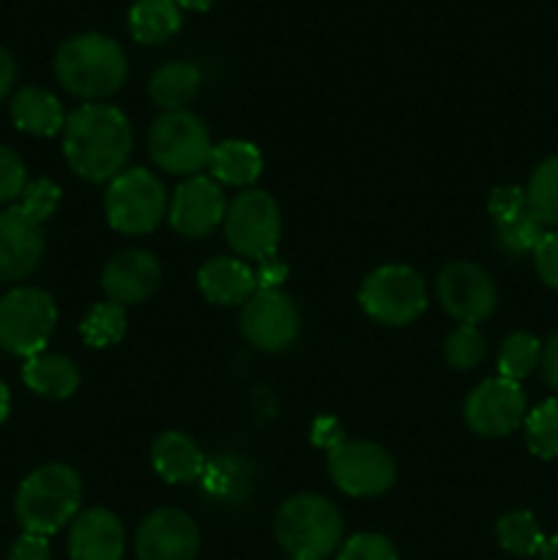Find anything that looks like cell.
Wrapping results in <instances>:
<instances>
[{"label": "cell", "instance_id": "1", "mask_svg": "<svg viewBox=\"0 0 558 560\" xmlns=\"http://www.w3.org/2000/svg\"><path fill=\"white\" fill-rule=\"evenodd\" d=\"M131 124L118 107L91 102L77 107L63 126V156L71 173L104 184L124 173L131 156Z\"/></svg>", "mask_w": 558, "mask_h": 560}, {"label": "cell", "instance_id": "2", "mask_svg": "<svg viewBox=\"0 0 558 560\" xmlns=\"http://www.w3.org/2000/svg\"><path fill=\"white\" fill-rule=\"evenodd\" d=\"M53 69L66 93L91 104L120 91L129 74V60L115 38L80 33L60 44Z\"/></svg>", "mask_w": 558, "mask_h": 560}, {"label": "cell", "instance_id": "3", "mask_svg": "<svg viewBox=\"0 0 558 560\" xmlns=\"http://www.w3.org/2000/svg\"><path fill=\"white\" fill-rule=\"evenodd\" d=\"M82 506V479L63 463H47L25 476L16 490L14 512L25 534L53 536L74 523Z\"/></svg>", "mask_w": 558, "mask_h": 560}, {"label": "cell", "instance_id": "4", "mask_svg": "<svg viewBox=\"0 0 558 560\" xmlns=\"http://www.w3.org/2000/svg\"><path fill=\"white\" fill-rule=\"evenodd\" d=\"M274 534L290 560H326L342 545V514L323 495L301 492L282 503Z\"/></svg>", "mask_w": 558, "mask_h": 560}, {"label": "cell", "instance_id": "5", "mask_svg": "<svg viewBox=\"0 0 558 560\" xmlns=\"http://www.w3.org/2000/svg\"><path fill=\"white\" fill-rule=\"evenodd\" d=\"M211 135L189 109H173L153 118L148 129V153L170 175H200L211 162Z\"/></svg>", "mask_w": 558, "mask_h": 560}, {"label": "cell", "instance_id": "6", "mask_svg": "<svg viewBox=\"0 0 558 560\" xmlns=\"http://www.w3.org/2000/svg\"><path fill=\"white\" fill-rule=\"evenodd\" d=\"M109 228L124 235H146L167 217V189L146 167H131L115 175L104 195Z\"/></svg>", "mask_w": 558, "mask_h": 560}, {"label": "cell", "instance_id": "7", "mask_svg": "<svg viewBox=\"0 0 558 560\" xmlns=\"http://www.w3.org/2000/svg\"><path fill=\"white\" fill-rule=\"evenodd\" d=\"M58 323V306L42 288H14L0 299V348L20 359L44 353Z\"/></svg>", "mask_w": 558, "mask_h": 560}, {"label": "cell", "instance_id": "8", "mask_svg": "<svg viewBox=\"0 0 558 560\" xmlns=\"http://www.w3.org/2000/svg\"><path fill=\"white\" fill-rule=\"evenodd\" d=\"M224 238L230 249L246 260H268L277 255L282 238V213L277 200L263 189H244L228 202Z\"/></svg>", "mask_w": 558, "mask_h": 560}, {"label": "cell", "instance_id": "9", "mask_svg": "<svg viewBox=\"0 0 558 560\" xmlns=\"http://www.w3.org/2000/svg\"><path fill=\"white\" fill-rule=\"evenodd\" d=\"M359 304L375 323L408 326L427 310V284L410 266L388 262L367 273L359 290Z\"/></svg>", "mask_w": 558, "mask_h": 560}, {"label": "cell", "instance_id": "10", "mask_svg": "<svg viewBox=\"0 0 558 560\" xmlns=\"http://www.w3.org/2000/svg\"><path fill=\"white\" fill-rule=\"evenodd\" d=\"M328 476L350 498H375L392 490L397 465L392 454L372 441H345L328 452Z\"/></svg>", "mask_w": 558, "mask_h": 560}, {"label": "cell", "instance_id": "11", "mask_svg": "<svg viewBox=\"0 0 558 560\" xmlns=\"http://www.w3.org/2000/svg\"><path fill=\"white\" fill-rule=\"evenodd\" d=\"M465 424L481 438H507L520 430L528 416V402L520 383L507 377H487L465 397Z\"/></svg>", "mask_w": 558, "mask_h": 560}, {"label": "cell", "instance_id": "12", "mask_svg": "<svg viewBox=\"0 0 558 560\" xmlns=\"http://www.w3.org/2000/svg\"><path fill=\"white\" fill-rule=\"evenodd\" d=\"M438 301L463 326H479L496 312L498 290L490 273L468 260L449 262L438 273Z\"/></svg>", "mask_w": 558, "mask_h": 560}, {"label": "cell", "instance_id": "13", "mask_svg": "<svg viewBox=\"0 0 558 560\" xmlns=\"http://www.w3.org/2000/svg\"><path fill=\"white\" fill-rule=\"evenodd\" d=\"M241 331L266 353H282L301 331L299 306L282 290H257L241 312Z\"/></svg>", "mask_w": 558, "mask_h": 560}, {"label": "cell", "instance_id": "14", "mask_svg": "<svg viewBox=\"0 0 558 560\" xmlns=\"http://www.w3.org/2000/svg\"><path fill=\"white\" fill-rule=\"evenodd\" d=\"M228 213L224 191L211 175H191L175 189L170 202V228L184 238H206Z\"/></svg>", "mask_w": 558, "mask_h": 560}, {"label": "cell", "instance_id": "15", "mask_svg": "<svg viewBox=\"0 0 558 560\" xmlns=\"http://www.w3.org/2000/svg\"><path fill=\"white\" fill-rule=\"evenodd\" d=\"M135 550L140 560H195L200 530L181 509H156L137 528Z\"/></svg>", "mask_w": 558, "mask_h": 560}, {"label": "cell", "instance_id": "16", "mask_svg": "<svg viewBox=\"0 0 558 560\" xmlns=\"http://www.w3.org/2000/svg\"><path fill=\"white\" fill-rule=\"evenodd\" d=\"M44 257L42 222L11 202L0 211V282L31 277Z\"/></svg>", "mask_w": 558, "mask_h": 560}, {"label": "cell", "instance_id": "17", "mask_svg": "<svg viewBox=\"0 0 558 560\" xmlns=\"http://www.w3.org/2000/svg\"><path fill=\"white\" fill-rule=\"evenodd\" d=\"M255 465L239 452H217L206 457V468L197 479V490L211 506L241 509L255 492Z\"/></svg>", "mask_w": 558, "mask_h": 560}, {"label": "cell", "instance_id": "18", "mask_svg": "<svg viewBox=\"0 0 558 560\" xmlns=\"http://www.w3.org/2000/svg\"><path fill=\"white\" fill-rule=\"evenodd\" d=\"M162 282V266L146 249H124L104 266L102 288L113 304L129 306L146 301Z\"/></svg>", "mask_w": 558, "mask_h": 560}, {"label": "cell", "instance_id": "19", "mask_svg": "<svg viewBox=\"0 0 558 560\" xmlns=\"http://www.w3.org/2000/svg\"><path fill=\"white\" fill-rule=\"evenodd\" d=\"M124 523L107 509L77 514L69 530V560H124Z\"/></svg>", "mask_w": 558, "mask_h": 560}, {"label": "cell", "instance_id": "20", "mask_svg": "<svg viewBox=\"0 0 558 560\" xmlns=\"http://www.w3.org/2000/svg\"><path fill=\"white\" fill-rule=\"evenodd\" d=\"M197 288L206 301L219 306L246 304L257 293L255 271L239 257H213L197 271Z\"/></svg>", "mask_w": 558, "mask_h": 560}, {"label": "cell", "instance_id": "21", "mask_svg": "<svg viewBox=\"0 0 558 560\" xmlns=\"http://www.w3.org/2000/svg\"><path fill=\"white\" fill-rule=\"evenodd\" d=\"M151 463L167 485H197L206 468V454L189 435L170 430L151 443Z\"/></svg>", "mask_w": 558, "mask_h": 560}, {"label": "cell", "instance_id": "22", "mask_svg": "<svg viewBox=\"0 0 558 560\" xmlns=\"http://www.w3.org/2000/svg\"><path fill=\"white\" fill-rule=\"evenodd\" d=\"M11 120L20 131L31 137H55L63 131V104L47 88H20L11 98Z\"/></svg>", "mask_w": 558, "mask_h": 560}, {"label": "cell", "instance_id": "23", "mask_svg": "<svg viewBox=\"0 0 558 560\" xmlns=\"http://www.w3.org/2000/svg\"><path fill=\"white\" fill-rule=\"evenodd\" d=\"M22 381L44 399H69L80 388V370L69 355L38 353L25 361Z\"/></svg>", "mask_w": 558, "mask_h": 560}, {"label": "cell", "instance_id": "24", "mask_svg": "<svg viewBox=\"0 0 558 560\" xmlns=\"http://www.w3.org/2000/svg\"><path fill=\"white\" fill-rule=\"evenodd\" d=\"M208 173L219 186H246L255 184L263 173V156L257 145L246 140H224L213 145Z\"/></svg>", "mask_w": 558, "mask_h": 560}, {"label": "cell", "instance_id": "25", "mask_svg": "<svg viewBox=\"0 0 558 560\" xmlns=\"http://www.w3.org/2000/svg\"><path fill=\"white\" fill-rule=\"evenodd\" d=\"M200 69L189 60H170V63L159 66L148 80V96L162 113H173V109H184L191 98L200 91Z\"/></svg>", "mask_w": 558, "mask_h": 560}, {"label": "cell", "instance_id": "26", "mask_svg": "<svg viewBox=\"0 0 558 560\" xmlns=\"http://www.w3.org/2000/svg\"><path fill=\"white\" fill-rule=\"evenodd\" d=\"M126 22L135 42L156 47L181 31V9L175 0H135Z\"/></svg>", "mask_w": 558, "mask_h": 560}, {"label": "cell", "instance_id": "27", "mask_svg": "<svg viewBox=\"0 0 558 560\" xmlns=\"http://www.w3.org/2000/svg\"><path fill=\"white\" fill-rule=\"evenodd\" d=\"M528 213L545 228H558V153L536 164L525 186Z\"/></svg>", "mask_w": 558, "mask_h": 560}, {"label": "cell", "instance_id": "28", "mask_svg": "<svg viewBox=\"0 0 558 560\" xmlns=\"http://www.w3.org/2000/svg\"><path fill=\"white\" fill-rule=\"evenodd\" d=\"M496 536L498 545L509 552V556L518 558H531L539 556L542 547H545V534H542L539 523L531 512H509L503 514L496 523Z\"/></svg>", "mask_w": 558, "mask_h": 560}, {"label": "cell", "instance_id": "29", "mask_svg": "<svg viewBox=\"0 0 558 560\" xmlns=\"http://www.w3.org/2000/svg\"><path fill=\"white\" fill-rule=\"evenodd\" d=\"M542 342L528 331H514L503 339L498 350V375L520 383L539 366Z\"/></svg>", "mask_w": 558, "mask_h": 560}, {"label": "cell", "instance_id": "30", "mask_svg": "<svg viewBox=\"0 0 558 560\" xmlns=\"http://www.w3.org/2000/svg\"><path fill=\"white\" fill-rule=\"evenodd\" d=\"M80 334L85 339L88 348H109V345H118L126 334V310L120 304H93L88 310V315L82 317Z\"/></svg>", "mask_w": 558, "mask_h": 560}, {"label": "cell", "instance_id": "31", "mask_svg": "<svg viewBox=\"0 0 558 560\" xmlns=\"http://www.w3.org/2000/svg\"><path fill=\"white\" fill-rule=\"evenodd\" d=\"M525 443H528L531 454L539 459H556L558 457V397L545 399L536 405L523 421Z\"/></svg>", "mask_w": 558, "mask_h": 560}, {"label": "cell", "instance_id": "32", "mask_svg": "<svg viewBox=\"0 0 558 560\" xmlns=\"http://www.w3.org/2000/svg\"><path fill=\"white\" fill-rule=\"evenodd\" d=\"M545 233V224H539L528 211H525L523 217L512 219V222L496 224V246L507 257L534 255V249L539 246L542 235Z\"/></svg>", "mask_w": 558, "mask_h": 560}, {"label": "cell", "instance_id": "33", "mask_svg": "<svg viewBox=\"0 0 558 560\" xmlns=\"http://www.w3.org/2000/svg\"><path fill=\"white\" fill-rule=\"evenodd\" d=\"M485 353V337H481V331L476 326H463V323H460V326L449 334L446 342H443V359H446V364L452 366V370L460 372H468L474 370V366H479Z\"/></svg>", "mask_w": 558, "mask_h": 560}, {"label": "cell", "instance_id": "34", "mask_svg": "<svg viewBox=\"0 0 558 560\" xmlns=\"http://www.w3.org/2000/svg\"><path fill=\"white\" fill-rule=\"evenodd\" d=\"M16 206L22 208L25 213H31L36 222H47L49 217L55 213V208L60 206V186L49 178H38V180H27L25 191L16 200Z\"/></svg>", "mask_w": 558, "mask_h": 560}, {"label": "cell", "instance_id": "35", "mask_svg": "<svg viewBox=\"0 0 558 560\" xmlns=\"http://www.w3.org/2000/svg\"><path fill=\"white\" fill-rule=\"evenodd\" d=\"M337 560H399L397 547L381 534H356L339 547Z\"/></svg>", "mask_w": 558, "mask_h": 560}, {"label": "cell", "instance_id": "36", "mask_svg": "<svg viewBox=\"0 0 558 560\" xmlns=\"http://www.w3.org/2000/svg\"><path fill=\"white\" fill-rule=\"evenodd\" d=\"M27 186V170L14 148L0 142V202H16Z\"/></svg>", "mask_w": 558, "mask_h": 560}, {"label": "cell", "instance_id": "37", "mask_svg": "<svg viewBox=\"0 0 558 560\" xmlns=\"http://www.w3.org/2000/svg\"><path fill=\"white\" fill-rule=\"evenodd\" d=\"M487 211H490L496 224H507L512 219L523 217L528 211L525 189H520V186H498V189H492L490 200H487Z\"/></svg>", "mask_w": 558, "mask_h": 560}, {"label": "cell", "instance_id": "38", "mask_svg": "<svg viewBox=\"0 0 558 560\" xmlns=\"http://www.w3.org/2000/svg\"><path fill=\"white\" fill-rule=\"evenodd\" d=\"M534 268L547 288L558 290V230L542 235L539 246L534 249Z\"/></svg>", "mask_w": 558, "mask_h": 560}, {"label": "cell", "instance_id": "39", "mask_svg": "<svg viewBox=\"0 0 558 560\" xmlns=\"http://www.w3.org/2000/svg\"><path fill=\"white\" fill-rule=\"evenodd\" d=\"M9 560H53V547H49L47 536L22 534L11 545Z\"/></svg>", "mask_w": 558, "mask_h": 560}, {"label": "cell", "instance_id": "40", "mask_svg": "<svg viewBox=\"0 0 558 560\" xmlns=\"http://www.w3.org/2000/svg\"><path fill=\"white\" fill-rule=\"evenodd\" d=\"M312 443H315L317 448H326V452H334L337 446H342L348 438H345V427L339 424L334 416H321V419H315V424H312Z\"/></svg>", "mask_w": 558, "mask_h": 560}, {"label": "cell", "instance_id": "41", "mask_svg": "<svg viewBox=\"0 0 558 560\" xmlns=\"http://www.w3.org/2000/svg\"><path fill=\"white\" fill-rule=\"evenodd\" d=\"M284 279H288V266H284L282 260H277V255L257 262V271H255L257 290H282Z\"/></svg>", "mask_w": 558, "mask_h": 560}, {"label": "cell", "instance_id": "42", "mask_svg": "<svg viewBox=\"0 0 558 560\" xmlns=\"http://www.w3.org/2000/svg\"><path fill=\"white\" fill-rule=\"evenodd\" d=\"M542 377H545L547 386L553 392H558V331H553L547 337V342L542 345Z\"/></svg>", "mask_w": 558, "mask_h": 560}, {"label": "cell", "instance_id": "43", "mask_svg": "<svg viewBox=\"0 0 558 560\" xmlns=\"http://www.w3.org/2000/svg\"><path fill=\"white\" fill-rule=\"evenodd\" d=\"M14 80H16V60H14V55H11L9 49L0 44V102H3V98L11 93Z\"/></svg>", "mask_w": 558, "mask_h": 560}, {"label": "cell", "instance_id": "44", "mask_svg": "<svg viewBox=\"0 0 558 560\" xmlns=\"http://www.w3.org/2000/svg\"><path fill=\"white\" fill-rule=\"evenodd\" d=\"M9 410H11V394H9V386H5V383L0 381V424H3V421L9 419Z\"/></svg>", "mask_w": 558, "mask_h": 560}, {"label": "cell", "instance_id": "45", "mask_svg": "<svg viewBox=\"0 0 558 560\" xmlns=\"http://www.w3.org/2000/svg\"><path fill=\"white\" fill-rule=\"evenodd\" d=\"M175 5L186 11H208L213 5V0H175Z\"/></svg>", "mask_w": 558, "mask_h": 560}, {"label": "cell", "instance_id": "46", "mask_svg": "<svg viewBox=\"0 0 558 560\" xmlns=\"http://www.w3.org/2000/svg\"><path fill=\"white\" fill-rule=\"evenodd\" d=\"M539 558L542 560H558V534L553 536V539L545 541V547H542Z\"/></svg>", "mask_w": 558, "mask_h": 560}]
</instances>
